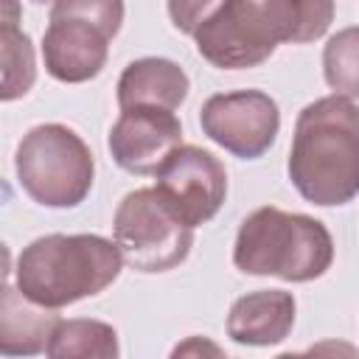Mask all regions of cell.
<instances>
[{
  "instance_id": "11",
  "label": "cell",
  "mask_w": 359,
  "mask_h": 359,
  "mask_svg": "<svg viewBox=\"0 0 359 359\" xmlns=\"http://www.w3.org/2000/svg\"><path fill=\"white\" fill-rule=\"evenodd\" d=\"M294 297L283 289H258L238 297L227 314V337L238 345L283 342L294 325Z\"/></svg>"
},
{
  "instance_id": "2",
  "label": "cell",
  "mask_w": 359,
  "mask_h": 359,
  "mask_svg": "<svg viewBox=\"0 0 359 359\" xmlns=\"http://www.w3.org/2000/svg\"><path fill=\"white\" fill-rule=\"evenodd\" d=\"M123 266L115 241L95 233H50L31 241L17 258V289L45 306L62 309L104 292Z\"/></svg>"
},
{
  "instance_id": "6",
  "label": "cell",
  "mask_w": 359,
  "mask_h": 359,
  "mask_svg": "<svg viewBox=\"0 0 359 359\" xmlns=\"http://www.w3.org/2000/svg\"><path fill=\"white\" fill-rule=\"evenodd\" d=\"M196 50L222 70L266 62L278 48V31L264 0H224L196 31Z\"/></svg>"
},
{
  "instance_id": "7",
  "label": "cell",
  "mask_w": 359,
  "mask_h": 359,
  "mask_svg": "<svg viewBox=\"0 0 359 359\" xmlns=\"http://www.w3.org/2000/svg\"><path fill=\"white\" fill-rule=\"evenodd\" d=\"M202 132L224 151L255 160L278 137L280 112L264 90H233L210 95L199 109Z\"/></svg>"
},
{
  "instance_id": "5",
  "label": "cell",
  "mask_w": 359,
  "mask_h": 359,
  "mask_svg": "<svg viewBox=\"0 0 359 359\" xmlns=\"http://www.w3.org/2000/svg\"><path fill=\"white\" fill-rule=\"evenodd\" d=\"M115 244L137 272H165L182 264L194 244V227L157 188L126 194L115 210Z\"/></svg>"
},
{
  "instance_id": "17",
  "label": "cell",
  "mask_w": 359,
  "mask_h": 359,
  "mask_svg": "<svg viewBox=\"0 0 359 359\" xmlns=\"http://www.w3.org/2000/svg\"><path fill=\"white\" fill-rule=\"evenodd\" d=\"M323 73L337 95L359 98V25L337 31L323 50Z\"/></svg>"
},
{
  "instance_id": "9",
  "label": "cell",
  "mask_w": 359,
  "mask_h": 359,
  "mask_svg": "<svg viewBox=\"0 0 359 359\" xmlns=\"http://www.w3.org/2000/svg\"><path fill=\"white\" fill-rule=\"evenodd\" d=\"M109 154L129 174H154L163 160L182 146V123L174 109L126 107L109 129Z\"/></svg>"
},
{
  "instance_id": "14",
  "label": "cell",
  "mask_w": 359,
  "mask_h": 359,
  "mask_svg": "<svg viewBox=\"0 0 359 359\" xmlns=\"http://www.w3.org/2000/svg\"><path fill=\"white\" fill-rule=\"evenodd\" d=\"M45 353L53 359H112L118 356V334L101 320H59Z\"/></svg>"
},
{
  "instance_id": "1",
  "label": "cell",
  "mask_w": 359,
  "mask_h": 359,
  "mask_svg": "<svg viewBox=\"0 0 359 359\" xmlns=\"http://www.w3.org/2000/svg\"><path fill=\"white\" fill-rule=\"evenodd\" d=\"M289 180L314 205H345L359 194V107L345 95L309 104L294 123Z\"/></svg>"
},
{
  "instance_id": "18",
  "label": "cell",
  "mask_w": 359,
  "mask_h": 359,
  "mask_svg": "<svg viewBox=\"0 0 359 359\" xmlns=\"http://www.w3.org/2000/svg\"><path fill=\"white\" fill-rule=\"evenodd\" d=\"M48 20H81L112 39L123 22V0H50Z\"/></svg>"
},
{
  "instance_id": "8",
  "label": "cell",
  "mask_w": 359,
  "mask_h": 359,
  "mask_svg": "<svg viewBox=\"0 0 359 359\" xmlns=\"http://www.w3.org/2000/svg\"><path fill=\"white\" fill-rule=\"evenodd\" d=\"M154 188L191 224H205L219 213L227 196V171L199 146H177L154 171Z\"/></svg>"
},
{
  "instance_id": "16",
  "label": "cell",
  "mask_w": 359,
  "mask_h": 359,
  "mask_svg": "<svg viewBox=\"0 0 359 359\" xmlns=\"http://www.w3.org/2000/svg\"><path fill=\"white\" fill-rule=\"evenodd\" d=\"M280 42H314L334 20V0H264Z\"/></svg>"
},
{
  "instance_id": "12",
  "label": "cell",
  "mask_w": 359,
  "mask_h": 359,
  "mask_svg": "<svg viewBox=\"0 0 359 359\" xmlns=\"http://www.w3.org/2000/svg\"><path fill=\"white\" fill-rule=\"evenodd\" d=\"M188 76L185 70L163 56L135 59L123 67L118 79V104L126 107H163L177 109L188 98Z\"/></svg>"
},
{
  "instance_id": "4",
  "label": "cell",
  "mask_w": 359,
  "mask_h": 359,
  "mask_svg": "<svg viewBox=\"0 0 359 359\" xmlns=\"http://www.w3.org/2000/svg\"><path fill=\"white\" fill-rule=\"evenodd\" d=\"M14 168L22 191L45 208H76L95 177L90 146L62 123H42L22 135Z\"/></svg>"
},
{
  "instance_id": "13",
  "label": "cell",
  "mask_w": 359,
  "mask_h": 359,
  "mask_svg": "<svg viewBox=\"0 0 359 359\" xmlns=\"http://www.w3.org/2000/svg\"><path fill=\"white\" fill-rule=\"evenodd\" d=\"M56 323L59 317L53 314V309L28 300L20 289L6 283L0 303V351L6 356L45 351Z\"/></svg>"
},
{
  "instance_id": "19",
  "label": "cell",
  "mask_w": 359,
  "mask_h": 359,
  "mask_svg": "<svg viewBox=\"0 0 359 359\" xmlns=\"http://www.w3.org/2000/svg\"><path fill=\"white\" fill-rule=\"evenodd\" d=\"M224 0H168V17L177 31L191 34L222 6Z\"/></svg>"
},
{
  "instance_id": "10",
  "label": "cell",
  "mask_w": 359,
  "mask_h": 359,
  "mask_svg": "<svg viewBox=\"0 0 359 359\" xmlns=\"http://www.w3.org/2000/svg\"><path fill=\"white\" fill-rule=\"evenodd\" d=\"M109 56V36L81 20H48L42 36L45 70L65 84H81L101 73Z\"/></svg>"
},
{
  "instance_id": "15",
  "label": "cell",
  "mask_w": 359,
  "mask_h": 359,
  "mask_svg": "<svg viewBox=\"0 0 359 359\" xmlns=\"http://www.w3.org/2000/svg\"><path fill=\"white\" fill-rule=\"evenodd\" d=\"M20 6L17 0H3V101H14L28 93L34 84V48L28 34L17 25Z\"/></svg>"
},
{
  "instance_id": "3",
  "label": "cell",
  "mask_w": 359,
  "mask_h": 359,
  "mask_svg": "<svg viewBox=\"0 0 359 359\" xmlns=\"http://www.w3.org/2000/svg\"><path fill=\"white\" fill-rule=\"evenodd\" d=\"M331 261L334 238L323 222L272 205L241 222L233 247V264L244 275H275L292 283L325 275Z\"/></svg>"
}]
</instances>
